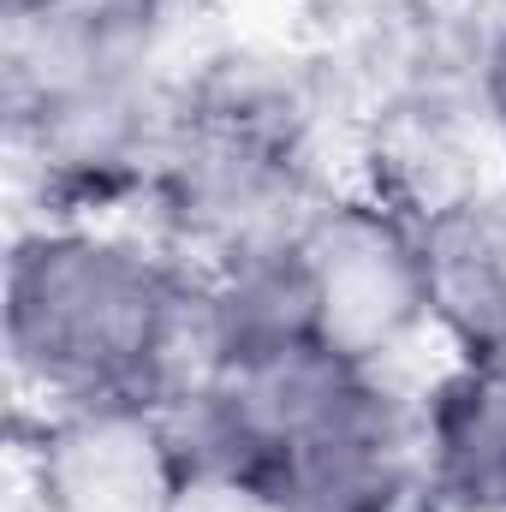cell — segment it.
I'll use <instances>...</instances> for the list:
<instances>
[{
	"label": "cell",
	"instance_id": "cell-1",
	"mask_svg": "<svg viewBox=\"0 0 506 512\" xmlns=\"http://www.w3.org/2000/svg\"><path fill=\"white\" fill-rule=\"evenodd\" d=\"M197 471L280 512H405L423 495L417 405L328 340L197 364L173 399Z\"/></svg>",
	"mask_w": 506,
	"mask_h": 512
},
{
	"label": "cell",
	"instance_id": "cell-2",
	"mask_svg": "<svg viewBox=\"0 0 506 512\" xmlns=\"http://www.w3.org/2000/svg\"><path fill=\"white\" fill-rule=\"evenodd\" d=\"M6 364L36 405L179 399L197 364V268L90 215H48L6 256Z\"/></svg>",
	"mask_w": 506,
	"mask_h": 512
},
{
	"label": "cell",
	"instance_id": "cell-3",
	"mask_svg": "<svg viewBox=\"0 0 506 512\" xmlns=\"http://www.w3.org/2000/svg\"><path fill=\"white\" fill-rule=\"evenodd\" d=\"M143 191L161 221V245L191 268L298 227L310 197L304 131L286 96L215 78L185 96L155 137Z\"/></svg>",
	"mask_w": 506,
	"mask_h": 512
},
{
	"label": "cell",
	"instance_id": "cell-4",
	"mask_svg": "<svg viewBox=\"0 0 506 512\" xmlns=\"http://www.w3.org/2000/svg\"><path fill=\"white\" fill-rule=\"evenodd\" d=\"M292 245L304 256L322 340L358 364H387L417 334H429V280H423V221L405 197L364 185L316 197Z\"/></svg>",
	"mask_w": 506,
	"mask_h": 512
},
{
	"label": "cell",
	"instance_id": "cell-5",
	"mask_svg": "<svg viewBox=\"0 0 506 512\" xmlns=\"http://www.w3.org/2000/svg\"><path fill=\"white\" fill-rule=\"evenodd\" d=\"M24 459L36 512H179L197 483L173 399L42 405Z\"/></svg>",
	"mask_w": 506,
	"mask_h": 512
},
{
	"label": "cell",
	"instance_id": "cell-6",
	"mask_svg": "<svg viewBox=\"0 0 506 512\" xmlns=\"http://www.w3.org/2000/svg\"><path fill=\"white\" fill-rule=\"evenodd\" d=\"M417 221L429 334H441L453 358L506 352V173H477L417 209Z\"/></svg>",
	"mask_w": 506,
	"mask_h": 512
},
{
	"label": "cell",
	"instance_id": "cell-7",
	"mask_svg": "<svg viewBox=\"0 0 506 512\" xmlns=\"http://www.w3.org/2000/svg\"><path fill=\"white\" fill-rule=\"evenodd\" d=\"M423 501L441 512H506V352L453 358L417 399Z\"/></svg>",
	"mask_w": 506,
	"mask_h": 512
},
{
	"label": "cell",
	"instance_id": "cell-8",
	"mask_svg": "<svg viewBox=\"0 0 506 512\" xmlns=\"http://www.w3.org/2000/svg\"><path fill=\"white\" fill-rule=\"evenodd\" d=\"M477 126L506 155V18L483 36V54H477Z\"/></svg>",
	"mask_w": 506,
	"mask_h": 512
},
{
	"label": "cell",
	"instance_id": "cell-9",
	"mask_svg": "<svg viewBox=\"0 0 506 512\" xmlns=\"http://www.w3.org/2000/svg\"><path fill=\"white\" fill-rule=\"evenodd\" d=\"M179 512H280L268 495H256L251 483L239 477H215V471H197V483L185 489Z\"/></svg>",
	"mask_w": 506,
	"mask_h": 512
},
{
	"label": "cell",
	"instance_id": "cell-10",
	"mask_svg": "<svg viewBox=\"0 0 506 512\" xmlns=\"http://www.w3.org/2000/svg\"><path fill=\"white\" fill-rule=\"evenodd\" d=\"M42 6H54V0H0V24H6V18H30V12H42Z\"/></svg>",
	"mask_w": 506,
	"mask_h": 512
}]
</instances>
